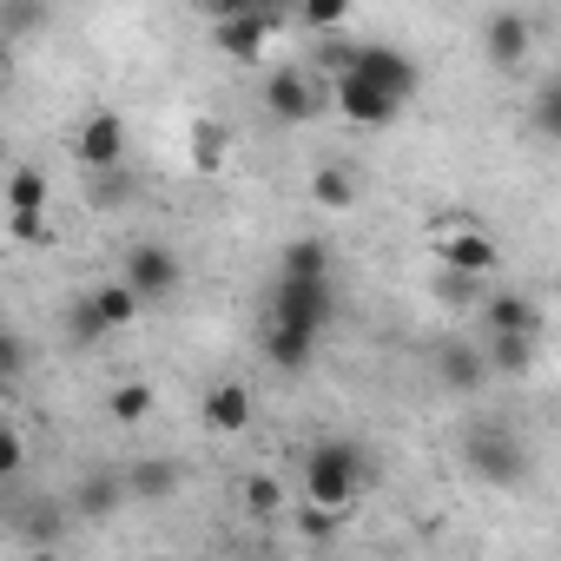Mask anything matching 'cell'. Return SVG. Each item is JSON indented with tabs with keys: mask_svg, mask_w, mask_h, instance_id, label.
<instances>
[{
	"mask_svg": "<svg viewBox=\"0 0 561 561\" xmlns=\"http://www.w3.org/2000/svg\"><path fill=\"white\" fill-rule=\"evenodd\" d=\"M370 482H377V462L364 456V443H351V436H324V443H311V456H305V495H311V502H324V508H351V495L370 489Z\"/></svg>",
	"mask_w": 561,
	"mask_h": 561,
	"instance_id": "obj_1",
	"label": "cell"
},
{
	"mask_svg": "<svg viewBox=\"0 0 561 561\" xmlns=\"http://www.w3.org/2000/svg\"><path fill=\"white\" fill-rule=\"evenodd\" d=\"M462 462H469L476 482H489V489H515V482L528 476V449H522V436H515L508 423H495V416H482V423L462 430Z\"/></svg>",
	"mask_w": 561,
	"mask_h": 561,
	"instance_id": "obj_2",
	"label": "cell"
},
{
	"mask_svg": "<svg viewBox=\"0 0 561 561\" xmlns=\"http://www.w3.org/2000/svg\"><path fill=\"white\" fill-rule=\"evenodd\" d=\"M430 244H436V257H443V271H456V277H469V285H476V277H489L495 264H502V244L462 211V218H443L436 231H430Z\"/></svg>",
	"mask_w": 561,
	"mask_h": 561,
	"instance_id": "obj_3",
	"label": "cell"
},
{
	"mask_svg": "<svg viewBox=\"0 0 561 561\" xmlns=\"http://www.w3.org/2000/svg\"><path fill=\"white\" fill-rule=\"evenodd\" d=\"M331 311H337L331 277H277V291H271V318H264V324H291V331L324 337Z\"/></svg>",
	"mask_w": 561,
	"mask_h": 561,
	"instance_id": "obj_4",
	"label": "cell"
},
{
	"mask_svg": "<svg viewBox=\"0 0 561 561\" xmlns=\"http://www.w3.org/2000/svg\"><path fill=\"white\" fill-rule=\"evenodd\" d=\"M264 113L285 119V126H305V119L331 113V80H318L311 67H277L264 80Z\"/></svg>",
	"mask_w": 561,
	"mask_h": 561,
	"instance_id": "obj_5",
	"label": "cell"
},
{
	"mask_svg": "<svg viewBox=\"0 0 561 561\" xmlns=\"http://www.w3.org/2000/svg\"><path fill=\"white\" fill-rule=\"evenodd\" d=\"M139 318V291L126 285V277H113V285H93L80 305H73V344H100V337H113V331H126Z\"/></svg>",
	"mask_w": 561,
	"mask_h": 561,
	"instance_id": "obj_6",
	"label": "cell"
},
{
	"mask_svg": "<svg viewBox=\"0 0 561 561\" xmlns=\"http://www.w3.org/2000/svg\"><path fill=\"white\" fill-rule=\"evenodd\" d=\"M277 34V14L271 8H218L211 14V47L231 54V60H257Z\"/></svg>",
	"mask_w": 561,
	"mask_h": 561,
	"instance_id": "obj_7",
	"label": "cell"
},
{
	"mask_svg": "<svg viewBox=\"0 0 561 561\" xmlns=\"http://www.w3.org/2000/svg\"><path fill=\"white\" fill-rule=\"evenodd\" d=\"M119 277H126V285L139 291V305H165V298L179 291L185 264H179V251H172V244H133Z\"/></svg>",
	"mask_w": 561,
	"mask_h": 561,
	"instance_id": "obj_8",
	"label": "cell"
},
{
	"mask_svg": "<svg viewBox=\"0 0 561 561\" xmlns=\"http://www.w3.org/2000/svg\"><path fill=\"white\" fill-rule=\"evenodd\" d=\"M357 73H364L377 93H390L397 106H410V100H416V87H423V67H416L403 47H390V41H364V54H357Z\"/></svg>",
	"mask_w": 561,
	"mask_h": 561,
	"instance_id": "obj_9",
	"label": "cell"
},
{
	"mask_svg": "<svg viewBox=\"0 0 561 561\" xmlns=\"http://www.w3.org/2000/svg\"><path fill=\"white\" fill-rule=\"evenodd\" d=\"M47 198H54V185H47V172L41 165H14L8 172V225H14V238H47Z\"/></svg>",
	"mask_w": 561,
	"mask_h": 561,
	"instance_id": "obj_10",
	"label": "cell"
},
{
	"mask_svg": "<svg viewBox=\"0 0 561 561\" xmlns=\"http://www.w3.org/2000/svg\"><path fill=\"white\" fill-rule=\"evenodd\" d=\"M73 159H80L87 172H113V165H126V119H119L113 106L87 113L80 133H73Z\"/></svg>",
	"mask_w": 561,
	"mask_h": 561,
	"instance_id": "obj_11",
	"label": "cell"
},
{
	"mask_svg": "<svg viewBox=\"0 0 561 561\" xmlns=\"http://www.w3.org/2000/svg\"><path fill=\"white\" fill-rule=\"evenodd\" d=\"M528 47H535V21H528L522 8H502V14L482 21V54H489V67L515 73V67L528 60Z\"/></svg>",
	"mask_w": 561,
	"mask_h": 561,
	"instance_id": "obj_12",
	"label": "cell"
},
{
	"mask_svg": "<svg viewBox=\"0 0 561 561\" xmlns=\"http://www.w3.org/2000/svg\"><path fill=\"white\" fill-rule=\"evenodd\" d=\"M331 113H344L351 126H390V119H397L403 106H397L390 93H377V87H370V80H364L357 67H351L344 80H331Z\"/></svg>",
	"mask_w": 561,
	"mask_h": 561,
	"instance_id": "obj_13",
	"label": "cell"
},
{
	"mask_svg": "<svg viewBox=\"0 0 561 561\" xmlns=\"http://www.w3.org/2000/svg\"><path fill=\"white\" fill-rule=\"evenodd\" d=\"M476 324H482V337H541V318H535V305H528L522 291H495V298H482Z\"/></svg>",
	"mask_w": 561,
	"mask_h": 561,
	"instance_id": "obj_14",
	"label": "cell"
},
{
	"mask_svg": "<svg viewBox=\"0 0 561 561\" xmlns=\"http://www.w3.org/2000/svg\"><path fill=\"white\" fill-rule=\"evenodd\" d=\"M436 377H443V390L476 397L495 370H489V351H482V344H462V337H456V344H443V351H436Z\"/></svg>",
	"mask_w": 561,
	"mask_h": 561,
	"instance_id": "obj_15",
	"label": "cell"
},
{
	"mask_svg": "<svg viewBox=\"0 0 561 561\" xmlns=\"http://www.w3.org/2000/svg\"><path fill=\"white\" fill-rule=\"evenodd\" d=\"M126 495H133L126 469H87V476L73 482V515H87V522H106V515H113Z\"/></svg>",
	"mask_w": 561,
	"mask_h": 561,
	"instance_id": "obj_16",
	"label": "cell"
},
{
	"mask_svg": "<svg viewBox=\"0 0 561 561\" xmlns=\"http://www.w3.org/2000/svg\"><path fill=\"white\" fill-rule=\"evenodd\" d=\"M251 390L238 383V377H218L211 390H205V423L218 430V436H238V430H251Z\"/></svg>",
	"mask_w": 561,
	"mask_h": 561,
	"instance_id": "obj_17",
	"label": "cell"
},
{
	"mask_svg": "<svg viewBox=\"0 0 561 561\" xmlns=\"http://www.w3.org/2000/svg\"><path fill=\"white\" fill-rule=\"evenodd\" d=\"M14 528H21V541H27V548H54V541L67 535V508H60L54 495L21 502V508H14Z\"/></svg>",
	"mask_w": 561,
	"mask_h": 561,
	"instance_id": "obj_18",
	"label": "cell"
},
{
	"mask_svg": "<svg viewBox=\"0 0 561 561\" xmlns=\"http://www.w3.org/2000/svg\"><path fill=\"white\" fill-rule=\"evenodd\" d=\"M311 357H318V337H311V331L264 324V364H271V370H305Z\"/></svg>",
	"mask_w": 561,
	"mask_h": 561,
	"instance_id": "obj_19",
	"label": "cell"
},
{
	"mask_svg": "<svg viewBox=\"0 0 561 561\" xmlns=\"http://www.w3.org/2000/svg\"><path fill=\"white\" fill-rule=\"evenodd\" d=\"M311 198H318V211H351V205H357V172L337 165V159H324V165L311 172Z\"/></svg>",
	"mask_w": 561,
	"mask_h": 561,
	"instance_id": "obj_20",
	"label": "cell"
},
{
	"mask_svg": "<svg viewBox=\"0 0 561 561\" xmlns=\"http://www.w3.org/2000/svg\"><path fill=\"white\" fill-rule=\"evenodd\" d=\"M482 351H489L495 377H528L535 357H541V337H482Z\"/></svg>",
	"mask_w": 561,
	"mask_h": 561,
	"instance_id": "obj_21",
	"label": "cell"
},
{
	"mask_svg": "<svg viewBox=\"0 0 561 561\" xmlns=\"http://www.w3.org/2000/svg\"><path fill=\"white\" fill-rule=\"evenodd\" d=\"M277 277H331V244L324 238H291L277 251Z\"/></svg>",
	"mask_w": 561,
	"mask_h": 561,
	"instance_id": "obj_22",
	"label": "cell"
},
{
	"mask_svg": "<svg viewBox=\"0 0 561 561\" xmlns=\"http://www.w3.org/2000/svg\"><path fill=\"white\" fill-rule=\"evenodd\" d=\"M126 482H133V495H139V502H165V495L179 489V462L146 456V462H133V469H126Z\"/></svg>",
	"mask_w": 561,
	"mask_h": 561,
	"instance_id": "obj_23",
	"label": "cell"
},
{
	"mask_svg": "<svg viewBox=\"0 0 561 561\" xmlns=\"http://www.w3.org/2000/svg\"><path fill=\"white\" fill-rule=\"evenodd\" d=\"M152 403H159L152 383H113V390H106V416H113V423H146Z\"/></svg>",
	"mask_w": 561,
	"mask_h": 561,
	"instance_id": "obj_24",
	"label": "cell"
},
{
	"mask_svg": "<svg viewBox=\"0 0 561 561\" xmlns=\"http://www.w3.org/2000/svg\"><path fill=\"white\" fill-rule=\"evenodd\" d=\"M238 508H244L251 522H271L277 508H285V489H277V476H244V489H238Z\"/></svg>",
	"mask_w": 561,
	"mask_h": 561,
	"instance_id": "obj_25",
	"label": "cell"
},
{
	"mask_svg": "<svg viewBox=\"0 0 561 561\" xmlns=\"http://www.w3.org/2000/svg\"><path fill=\"white\" fill-rule=\"evenodd\" d=\"M528 126H535L541 139H554V146H561V73H554V80L535 93V106H528Z\"/></svg>",
	"mask_w": 561,
	"mask_h": 561,
	"instance_id": "obj_26",
	"label": "cell"
},
{
	"mask_svg": "<svg viewBox=\"0 0 561 561\" xmlns=\"http://www.w3.org/2000/svg\"><path fill=\"white\" fill-rule=\"evenodd\" d=\"M0 476H27V430L21 423H0Z\"/></svg>",
	"mask_w": 561,
	"mask_h": 561,
	"instance_id": "obj_27",
	"label": "cell"
},
{
	"mask_svg": "<svg viewBox=\"0 0 561 561\" xmlns=\"http://www.w3.org/2000/svg\"><path fill=\"white\" fill-rule=\"evenodd\" d=\"M192 165L218 172L225 165V126H192Z\"/></svg>",
	"mask_w": 561,
	"mask_h": 561,
	"instance_id": "obj_28",
	"label": "cell"
},
{
	"mask_svg": "<svg viewBox=\"0 0 561 561\" xmlns=\"http://www.w3.org/2000/svg\"><path fill=\"white\" fill-rule=\"evenodd\" d=\"M298 528H305L311 541H331V535L344 528V508H324V502H305V508H298Z\"/></svg>",
	"mask_w": 561,
	"mask_h": 561,
	"instance_id": "obj_29",
	"label": "cell"
},
{
	"mask_svg": "<svg viewBox=\"0 0 561 561\" xmlns=\"http://www.w3.org/2000/svg\"><path fill=\"white\" fill-rule=\"evenodd\" d=\"M0 377H27V337H21V324H8L0 331Z\"/></svg>",
	"mask_w": 561,
	"mask_h": 561,
	"instance_id": "obj_30",
	"label": "cell"
},
{
	"mask_svg": "<svg viewBox=\"0 0 561 561\" xmlns=\"http://www.w3.org/2000/svg\"><path fill=\"white\" fill-rule=\"evenodd\" d=\"M344 21H351L344 0H311V8H305V27H311V34H331V27H344Z\"/></svg>",
	"mask_w": 561,
	"mask_h": 561,
	"instance_id": "obj_31",
	"label": "cell"
}]
</instances>
